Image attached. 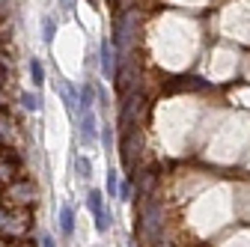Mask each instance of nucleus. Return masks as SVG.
Segmentation results:
<instances>
[{
    "instance_id": "14",
    "label": "nucleus",
    "mask_w": 250,
    "mask_h": 247,
    "mask_svg": "<svg viewBox=\"0 0 250 247\" xmlns=\"http://www.w3.org/2000/svg\"><path fill=\"white\" fill-rule=\"evenodd\" d=\"M54 30H57V24H54L51 18H45V24H42V39H45V42L54 39Z\"/></svg>"
},
{
    "instance_id": "17",
    "label": "nucleus",
    "mask_w": 250,
    "mask_h": 247,
    "mask_svg": "<svg viewBox=\"0 0 250 247\" xmlns=\"http://www.w3.org/2000/svg\"><path fill=\"white\" fill-rule=\"evenodd\" d=\"M39 247H57V244H54V238H51L48 232H42V235H39Z\"/></svg>"
},
{
    "instance_id": "21",
    "label": "nucleus",
    "mask_w": 250,
    "mask_h": 247,
    "mask_svg": "<svg viewBox=\"0 0 250 247\" xmlns=\"http://www.w3.org/2000/svg\"><path fill=\"white\" fill-rule=\"evenodd\" d=\"M155 247H170V244H164V241H158V244H155Z\"/></svg>"
},
{
    "instance_id": "3",
    "label": "nucleus",
    "mask_w": 250,
    "mask_h": 247,
    "mask_svg": "<svg viewBox=\"0 0 250 247\" xmlns=\"http://www.w3.org/2000/svg\"><path fill=\"white\" fill-rule=\"evenodd\" d=\"M134 27H137V18H134V12L128 9V12H122L119 18H116V24H113V45H116V54H119V60L125 63V54H128V48H131V39H134Z\"/></svg>"
},
{
    "instance_id": "5",
    "label": "nucleus",
    "mask_w": 250,
    "mask_h": 247,
    "mask_svg": "<svg viewBox=\"0 0 250 247\" xmlns=\"http://www.w3.org/2000/svg\"><path fill=\"white\" fill-rule=\"evenodd\" d=\"M119 152H122V164H125V170L128 173H134V161H137V152H140V131H131V134H122V146H119Z\"/></svg>"
},
{
    "instance_id": "6",
    "label": "nucleus",
    "mask_w": 250,
    "mask_h": 247,
    "mask_svg": "<svg viewBox=\"0 0 250 247\" xmlns=\"http://www.w3.org/2000/svg\"><path fill=\"white\" fill-rule=\"evenodd\" d=\"M86 206H89V211H92V218H96V229H99V232H107L110 218H107V211H104V200H102V194H99V191H89Z\"/></svg>"
},
{
    "instance_id": "1",
    "label": "nucleus",
    "mask_w": 250,
    "mask_h": 247,
    "mask_svg": "<svg viewBox=\"0 0 250 247\" xmlns=\"http://www.w3.org/2000/svg\"><path fill=\"white\" fill-rule=\"evenodd\" d=\"M161 224H164L161 206L155 203V197H143V203H140V238H143V244H149V247L158 244Z\"/></svg>"
},
{
    "instance_id": "19",
    "label": "nucleus",
    "mask_w": 250,
    "mask_h": 247,
    "mask_svg": "<svg viewBox=\"0 0 250 247\" xmlns=\"http://www.w3.org/2000/svg\"><path fill=\"white\" fill-rule=\"evenodd\" d=\"M128 194H131L128 185H119V197H122V200H128Z\"/></svg>"
},
{
    "instance_id": "8",
    "label": "nucleus",
    "mask_w": 250,
    "mask_h": 247,
    "mask_svg": "<svg viewBox=\"0 0 250 247\" xmlns=\"http://www.w3.org/2000/svg\"><path fill=\"white\" fill-rule=\"evenodd\" d=\"M99 128H96V113L92 110H81V140L83 143H96Z\"/></svg>"
},
{
    "instance_id": "13",
    "label": "nucleus",
    "mask_w": 250,
    "mask_h": 247,
    "mask_svg": "<svg viewBox=\"0 0 250 247\" xmlns=\"http://www.w3.org/2000/svg\"><path fill=\"white\" fill-rule=\"evenodd\" d=\"M116 191H119V176H116V170H110L107 173V194L116 197Z\"/></svg>"
},
{
    "instance_id": "20",
    "label": "nucleus",
    "mask_w": 250,
    "mask_h": 247,
    "mask_svg": "<svg viewBox=\"0 0 250 247\" xmlns=\"http://www.w3.org/2000/svg\"><path fill=\"white\" fill-rule=\"evenodd\" d=\"M15 247H33V244H27V241H24V244H15Z\"/></svg>"
},
{
    "instance_id": "11",
    "label": "nucleus",
    "mask_w": 250,
    "mask_h": 247,
    "mask_svg": "<svg viewBox=\"0 0 250 247\" xmlns=\"http://www.w3.org/2000/svg\"><path fill=\"white\" fill-rule=\"evenodd\" d=\"M137 185H140V197H152V188H155V173H143Z\"/></svg>"
},
{
    "instance_id": "9",
    "label": "nucleus",
    "mask_w": 250,
    "mask_h": 247,
    "mask_svg": "<svg viewBox=\"0 0 250 247\" xmlns=\"http://www.w3.org/2000/svg\"><path fill=\"white\" fill-rule=\"evenodd\" d=\"M60 229L66 232V235L75 232V211H72L69 206H62V208H60Z\"/></svg>"
},
{
    "instance_id": "12",
    "label": "nucleus",
    "mask_w": 250,
    "mask_h": 247,
    "mask_svg": "<svg viewBox=\"0 0 250 247\" xmlns=\"http://www.w3.org/2000/svg\"><path fill=\"white\" fill-rule=\"evenodd\" d=\"M30 75H33V83H36V86L45 83V72H42V63H39V60H33V63H30Z\"/></svg>"
},
{
    "instance_id": "10",
    "label": "nucleus",
    "mask_w": 250,
    "mask_h": 247,
    "mask_svg": "<svg viewBox=\"0 0 250 247\" xmlns=\"http://www.w3.org/2000/svg\"><path fill=\"white\" fill-rule=\"evenodd\" d=\"M102 72L110 78L113 75V51H110V42L102 45Z\"/></svg>"
},
{
    "instance_id": "4",
    "label": "nucleus",
    "mask_w": 250,
    "mask_h": 247,
    "mask_svg": "<svg viewBox=\"0 0 250 247\" xmlns=\"http://www.w3.org/2000/svg\"><path fill=\"white\" fill-rule=\"evenodd\" d=\"M140 104H143V99L137 96V92H128V96H125L122 113H119V131H122V134H131V131H134L137 116H140Z\"/></svg>"
},
{
    "instance_id": "18",
    "label": "nucleus",
    "mask_w": 250,
    "mask_h": 247,
    "mask_svg": "<svg viewBox=\"0 0 250 247\" xmlns=\"http://www.w3.org/2000/svg\"><path fill=\"white\" fill-rule=\"evenodd\" d=\"M104 146L113 149V134H110V128H104Z\"/></svg>"
},
{
    "instance_id": "7",
    "label": "nucleus",
    "mask_w": 250,
    "mask_h": 247,
    "mask_svg": "<svg viewBox=\"0 0 250 247\" xmlns=\"http://www.w3.org/2000/svg\"><path fill=\"white\" fill-rule=\"evenodd\" d=\"M21 179V173H18V158L15 155H9V152H0V185H12V182H18Z\"/></svg>"
},
{
    "instance_id": "16",
    "label": "nucleus",
    "mask_w": 250,
    "mask_h": 247,
    "mask_svg": "<svg viewBox=\"0 0 250 247\" xmlns=\"http://www.w3.org/2000/svg\"><path fill=\"white\" fill-rule=\"evenodd\" d=\"M78 173L81 176H89V161L86 158H78Z\"/></svg>"
},
{
    "instance_id": "2",
    "label": "nucleus",
    "mask_w": 250,
    "mask_h": 247,
    "mask_svg": "<svg viewBox=\"0 0 250 247\" xmlns=\"http://www.w3.org/2000/svg\"><path fill=\"white\" fill-rule=\"evenodd\" d=\"M3 203L6 208H30L36 203V188H33V182L30 179H18L12 185H6L3 188Z\"/></svg>"
},
{
    "instance_id": "15",
    "label": "nucleus",
    "mask_w": 250,
    "mask_h": 247,
    "mask_svg": "<svg viewBox=\"0 0 250 247\" xmlns=\"http://www.w3.org/2000/svg\"><path fill=\"white\" fill-rule=\"evenodd\" d=\"M21 102H24V107H27V110H36V107H39L33 92H21Z\"/></svg>"
}]
</instances>
